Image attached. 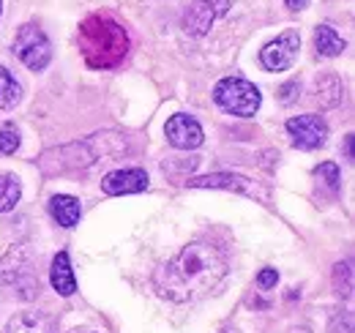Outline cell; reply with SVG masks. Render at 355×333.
Masks as SVG:
<instances>
[{
	"label": "cell",
	"mask_w": 355,
	"mask_h": 333,
	"mask_svg": "<svg viewBox=\"0 0 355 333\" xmlns=\"http://www.w3.org/2000/svg\"><path fill=\"white\" fill-rule=\"evenodd\" d=\"M227 273L230 262L222 246H216L214 241H191L156 268L153 284L162 298L173 303H191L216 290Z\"/></svg>",
	"instance_id": "6da1fadb"
},
{
	"label": "cell",
	"mask_w": 355,
	"mask_h": 333,
	"mask_svg": "<svg viewBox=\"0 0 355 333\" xmlns=\"http://www.w3.org/2000/svg\"><path fill=\"white\" fill-rule=\"evenodd\" d=\"M126 137L115 134V131H101V134H90L88 139L63 145V148H52L39 159V169L44 175H63V172H74V169H88L98 159H112L126 153Z\"/></svg>",
	"instance_id": "7a4b0ae2"
},
{
	"label": "cell",
	"mask_w": 355,
	"mask_h": 333,
	"mask_svg": "<svg viewBox=\"0 0 355 333\" xmlns=\"http://www.w3.org/2000/svg\"><path fill=\"white\" fill-rule=\"evenodd\" d=\"M77 42L90 69H115L129 52V33L110 14H90L80 25Z\"/></svg>",
	"instance_id": "3957f363"
},
{
	"label": "cell",
	"mask_w": 355,
	"mask_h": 333,
	"mask_svg": "<svg viewBox=\"0 0 355 333\" xmlns=\"http://www.w3.org/2000/svg\"><path fill=\"white\" fill-rule=\"evenodd\" d=\"M214 101L222 107L224 112H230V115L252 118L260 110L263 96H260V90L254 85L241 80V77H224L214 87Z\"/></svg>",
	"instance_id": "277c9868"
},
{
	"label": "cell",
	"mask_w": 355,
	"mask_h": 333,
	"mask_svg": "<svg viewBox=\"0 0 355 333\" xmlns=\"http://www.w3.org/2000/svg\"><path fill=\"white\" fill-rule=\"evenodd\" d=\"M14 52H17V58L31 71H42V69H46V63L52 60L49 39L44 36V31L36 28V25H22L19 28V33L14 39Z\"/></svg>",
	"instance_id": "5b68a950"
},
{
	"label": "cell",
	"mask_w": 355,
	"mask_h": 333,
	"mask_svg": "<svg viewBox=\"0 0 355 333\" xmlns=\"http://www.w3.org/2000/svg\"><path fill=\"white\" fill-rule=\"evenodd\" d=\"M230 3L232 0H194L191 6H189V11H186V17H183V31L189 33V36H194V39H200V36H205L208 31H211V25L230 11Z\"/></svg>",
	"instance_id": "8992f818"
},
{
	"label": "cell",
	"mask_w": 355,
	"mask_h": 333,
	"mask_svg": "<svg viewBox=\"0 0 355 333\" xmlns=\"http://www.w3.org/2000/svg\"><path fill=\"white\" fill-rule=\"evenodd\" d=\"M287 131L293 137V145L301 151H317L328 139V123L320 115H298L287 121Z\"/></svg>",
	"instance_id": "52a82bcc"
},
{
	"label": "cell",
	"mask_w": 355,
	"mask_h": 333,
	"mask_svg": "<svg viewBox=\"0 0 355 333\" xmlns=\"http://www.w3.org/2000/svg\"><path fill=\"white\" fill-rule=\"evenodd\" d=\"M298 49H301L298 31H287L260 52V60H263L268 71H287V69H293V63L298 58Z\"/></svg>",
	"instance_id": "ba28073f"
},
{
	"label": "cell",
	"mask_w": 355,
	"mask_h": 333,
	"mask_svg": "<svg viewBox=\"0 0 355 333\" xmlns=\"http://www.w3.org/2000/svg\"><path fill=\"white\" fill-rule=\"evenodd\" d=\"M189 186L191 189H224V191H238V194L268 200V191H263L254 180H249L243 175H235V172H214V175H205V178H191Z\"/></svg>",
	"instance_id": "9c48e42d"
},
{
	"label": "cell",
	"mask_w": 355,
	"mask_h": 333,
	"mask_svg": "<svg viewBox=\"0 0 355 333\" xmlns=\"http://www.w3.org/2000/svg\"><path fill=\"white\" fill-rule=\"evenodd\" d=\"M164 134H167V142L178 151H194L205 139L202 126L197 123L191 115H173L164 126Z\"/></svg>",
	"instance_id": "30bf717a"
},
{
	"label": "cell",
	"mask_w": 355,
	"mask_h": 333,
	"mask_svg": "<svg viewBox=\"0 0 355 333\" xmlns=\"http://www.w3.org/2000/svg\"><path fill=\"white\" fill-rule=\"evenodd\" d=\"M148 189V172L145 169H118L104 175L101 180V191L110 197H121V194H139Z\"/></svg>",
	"instance_id": "8fae6325"
},
{
	"label": "cell",
	"mask_w": 355,
	"mask_h": 333,
	"mask_svg": "<svg viewBox=\"0 0 355 333\" xmlns=\"http://www.w3.org/2000/svg\"><path fill=\"white\" fill-rule=\"evenodd\" d=\"M22 279L39 284V276H33L28 262H25V249H11L0 259V284L22 287Z\"/></svg>",
	"instance_id": "7c38bea8"
},
{
	"label": "cell",
	"mask_w": 355,
	"mask_h": 333,
	"mask_svg": "<svg viewBox=\"0 0 355 333\" xmlns=\"http://www.w3.org/2000/svg\"><path fill=\"white\" fill-rule=\"evenodd\" d=\"M6 333H58L55 320L46 317L44 311H19L8 320Z\"/></svg>",
	"instance_id": "4fadbf2b"
},
{
	"label": "cell",
	"mask_w": 355,
	"mask_h": 333,
	"mask_svg": "<svg viewBox=\"0 0 355 333\" xmlns=\"http://www.w3.org/2000/svg\"><path fill=\"white\" fill-rule=\"evenodd\" d=\"M49 282L58 295L69 298L77 292V282H74V271H71V259H69V251H60L55 254L52 259V271H49Z\"/></svg>",
	"instance_id": "5bb4252c"
},
{
	"label": "cell",
	"mask_w": 355,
	"mask_h": 333,
	"mask_svg": "<svg viewBox=\"0 0 355 333\" xmlns=\"http://www.w3.org/2000/svg\"><path fill=\"white\" fill-rule=\"evenodd\" d=\"M49 213L52 219L60 224V227H74L80 224V216H83V205L77 197H69V194H55L49 200Z\"/></svg>",
	"instance_id": "9a60e30c"
},
{
	"label": "cell",
	"mask_w": 355,
	"mask_h": 333,
	"mask_svg": "<svg viewBox=\"0 0 355 333\" xmlns=\"http://www.w3.org/2000/svg\"><path fill=\"white\" fill-rule=\"evenodd\" d=\"M314 99H317V104L322 107V110H331V107H336L339 101H342V96H345V87H342V80L336 77V74H322L317 85H314Z\"/></svg>",
	"instance_id": "2e32d148"
},
{
	"label": "cell",
	"mask_w": 355,
	"mask_h": 333,
	"mask_svg": "<svg viewBox=\"0 0 355 333\" xmlns=\"http://www.w3.org/2000/svg\"><path fill=\"white\" fill-rule=\"evenodd\" d=\"M314 46H317L320 55L336 58V55L345 52V39H342L331 25H320V28L314 31Z\"/></svg>",
	"instance_id": "e0dca14e"
},
{
	"label": "cell",
	"mask_w": 355,
	"mask_h": 333,
	"mask_svg": "<svg viewBox=\"0 0 355 333\" xmlns=\"http://www.w3.org/2000/svg\"><path fill=\"white\" fill-rule=\"evenodd\" d=\"M19 101H22V87L6 66H0V110H14Z\"/></svg>",
	"instance_id": "ac0fdd59"
},
{
	"label": "cell",
	"mask_w": 355,
	"mask_h": 333,
	"mask_svg": "<svg viewBox=\"0 0 355 333\" xmlns=\"http://www.w3.org/2000/svg\"><path fill=\"white\" fill-rule=\"evenodd\" d=\"M22 197V186L17 175H0V213L14 210Z\"/></svg>",
	"instance_id": "d6986e66"
},
{
	"label": "cell",
	"mask_w": 355,
	"mask_h": 333,
	"mask_svg": "<svg viewBox=\"0 0 355 333\" xmlns=\"http://www.w3.org/2000/svg\"><path fill=\"white\" fill-rule=\"evenodd\" d=\"M314 175L331 189V191H339V186H342V175H339V166L334 164V162H325V164H320L314 169Z\"/></svg>",
	"instance_id": "ffe728a7"
},
{
	"label": "cell",
	"mask_w": 355,
	"mask_h": 333,
	"mask_svg": "<svg viewBox=\"0 0 355 333\" xmlns=\"http://www.w3.org/2000/svg\"><path fill=\"white\" fill-rule=\"evenodd\" d=\"M19 148V131L17 126L6 123L0 128V153H14Z\"/></svg>",
	"instance_id": "44dd1931"
},
{
	"label": "cell",
	"mask_w": 355,
	"mask_h": 333,
	"mask_svg": "<svg viewBox=\"0 0 355 333\" xmlns=\"http://www.w3.org/2000/svg\"><path fill=\"white\" fill-rule=\"evenodd\" d=\"M298 96H301V80H290V83L279 87V101L282 104H293V101H298Z\"/></svg>",
	"instance_id": "7402d4cb"
},
{
	"label": "cell",
	"mask_w": 355,
	"mask_h": 333,
	"mask_svg": "<svg viewBox=\"0 0 355 333\" xmlns=\"http://www.w3.org/2000/svg\"><path fill=\"white\" fill-rule=\"evenodd\" d=\"M276 282H279V273H276V268H266V271H260V276H257V284H260L263 290H270V287H276Z\"/></svg>",
	"instance_id": "603a6c76"
},
{
	"label": "cell",
	"mask_w": 355,
	"mask_h": 333,
	"mask_svg": "<svg viewBox=\"0 0 355 333\" xmlns=\"http://www.w3.org/2000/svg\"><path fill=\"white\" fill-rule=\"evenodd\" d=\"M287 3V8L290 11H301V8H306L309 6V0H284Z\"/></svg>",
	"instance_id": "cb8c5ba5"
},
{
	"label": "cell",
	"mask_w": 355,
	"mask_h": 333,
	"mask_svg": "<svg viewBox=\"0 0 355 333\" xmlns=\"http://www.w3.org/2000/svg\"><path fill=\"white\" fill-rule=\"evenodd\" d=\"M224 333H235V331H224Z\"/></svg>",
	"instance_id": "d4e9b609"
},
{
	"label": "cell",
	"mask_w": 355,
	"mask_h": 333,
	"mask_svg": "<svg viewBox=\"0 0 355 333\" xmlns=\"http://www.w3.org/2000/svg\"><path fill=\"white\" fill-rule=\"evenodd\" d=\"M0 8H3V0H0Z\"/></svg>",
	"instance_id": "484cf974"
}]
</instances>
